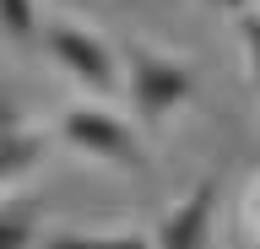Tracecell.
I'll list each match as a JSON object with an SVG mask.
<instances>
[{"instance_id": "obj_4", "label": "cell", "mask_w": 260, "mask_h": 249, "mask_svg": "<svg viewBox=\"0 0 260 249\" xmlns=\"http://www.w3.org/2000/svg\"><path fill=\"white\" fill-rule=\"evenodd\" d=\"M222 200V173L195 179V190L157 222V249H211V222Z\"/></svg>"}, {"instance_id": "obj_8", "label": "cell", "mask_w": 260, "mask_h": 249, "mask_svg": "<svg viewBox=\"0 0 260 249\" xmlns=\"http://www.w3.org/2000/svg\"><path fill=\"white\" fill-rule=\"evenodd\" d=\"M44 249H157L141 233H49Z\"/></svg>"}, {"instance_id": "obj_10", "label": "cell", "mask_w": 260, "mask_h": 249, "mask_svg": "<svg viewBox=\"0 0 260 249\" xmlns=\"http://www.w3.org/2000/svg\"><path fill=\"white\" fill-rule=\"evenodd\" d=\"M206 6H217V11H233V17H244V11H249V0H206Z\"/></svg>"}, {"instance_id": "obj_1", "label": "cell", "mask_w": 260, "mask_h": 249, "mask_svg": "<svg viewBox=\"0 0 260 249\" xmlns=\"http://www.w3.org/2000/svg\"><path fill=\"white\" fill-rule=\"evenodd\" d=\"M125 70H130V103H136V119H141L146 130L162 125V119L184 109L195 92V70L174 54H157L152 44L141 38H130L125 44Z\"/></svg>"}, {"instance_id": "obj_5", "label": "cell", "mask_w": 260, "mask_h": 249, "mask_svg": "<svg viewBox=\"0 0 260 249\" xmlns=\"http://www.w3.org/2000/svg\"><path fill=\"white\" fill-rule=\"evenodd\" d=\"M49 152V135L44 130H16V125H0V184L22 179L44 163Z\"/></svg>"}, {"instance_id": "obj_9", "label": "cell", "mask_w": 260, "mask_h": 249, "mask_svg": "<svg viewBox=\"0 0 260 249\" xmlns=\"http://www.w3.org/2000/svg\"><path fill=\"white\" fill-rule=\"evenodd\" d=\"M239 33H244V54H249V82H255V92H260V11H244Z\"/></svg>"}, {"instance_id": "obj_6", "label": "cell", "mask_w": 260, "mask_h": 249, "mask_svg": "<svg viewBox=\"0 0 260 249\" xmlns=\"http://www.w3.org/2000/svg\"><path fill=\"white\" fill-rule=\"evenodd\" d=\"M44 228L38 200H0V249H32Z\"/></svg>"}, {"instance_id": "obj_2", "label": "cell", "mask_w": 260, "mask_h": 249, "mask_svg": "<svg viewBox=\"0 0 260 249\" xmlns=\"http://www.w3.org/2000/svg\"><path fill=\"white\" fill-rule=\"evenodd\" d=\"M54 130H60V141H71V147L87 152V157H103V163L136 168V173H146V168H152V157H146L136 125H130V119H119L114 109H103V103H76V109H65Z\"/></svg>"}, {"instance_id": "obj_7", "label": "cell", "mask_w": 260, "mask_h": 249, "mask_svg": "<svg viewBox=\"0 0 260 249\" xmlns=\"http://www.w3.org/2000/svg\"><path fill=\"white\" fill-rule=\"evenodd\" d=\"M0 38L16 49H32L44 38V17H38V0H0Z\"/></svg>"}, {"instance_id": "obj_3", "label": "cell", "mask_w": 260, "mask_h": 249, "mask_svg": "<svg viewBox=\"0 0 260 249\" xmlns=\"http://www.w3.org/2000/svg\"><path fill=\"white\" fill-rule=\"evenodd\" d=\"M44 49L54 54V65L71 76V82H81L87 92H98V98H114L119 92V60H114V49L103 44V33H92V27H81V22H44Z\"/></svg>"}]
</instances>
